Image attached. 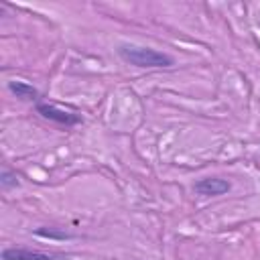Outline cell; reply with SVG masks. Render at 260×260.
I'll list each match as a JSON object with an SVG mask.
<instances>
[{"label": "cell", "mask_w": 260, "mask_h": 260, "mask_svg": "<svg viewBox=\"0 0 260 260\" xmlns=\"http://www.w3.org/2000/svg\"><path fill=\"white\" fill-rule=\"evenodd\" d=\"M118 55L130 63V65H136V67H148V69H154V67H171L175 63V59L162 51H156V49H150V47H138V45H128V43H122L118 47Z\"/></svg>", "instance_id": "6da1fadb"}, {"label": "cell", "mask_w": 260, "mask_h": 260, "mask_svg": "<svg viewBox=\"0 0 260 260\" xmlns=\"http://www.w3.org/2000/svg\"><path fill=\"white\" fill-rule=\"evenodd\" d=\"M37 112L51 120V122H57L61 126H75L81 122V116L79 114H73V112H67V110H61L57 106H51V104H37Z\"/></svg>", "instance_id": "7a4b0ae2"}, {"label": "cell", "mask_w": 260, "mask_h": 260, "mask_svg": "<svg viewBox=\"0 0 260 260\" xmlns=\"http://www.w3.org/2000/svg\"><path fill=\"white\" fill-rule=\"evenodd\" d=\"M232 189L230 181L225 179H219V177H205V179H199L195 181L193 185V191L203 195V197H215V195H223Z\"/></svg>", "instance_id": "3957f363"}, {"label": "cell", "mask_w": 260, "mask_h": 260, "mask_svg": "<svg viewBox=\"0 0 260 260\" xmlns=\"http://www.w3.org/2000/svg\"><path fill=\"white\" fill-rule=\"evenodd\" d=\"M2 260H57V256L30 248H4Z\"/></svg>", "instance_id": "277c9868"}, {"label": "cell", "mask_w": 260, "mask_h": 260, "mask_svg": "<svg viewBox=\"0 0 260 260\" xmlns=\"http://www.w3.org/2000/svg\"><path fill=\"white\" fill-rule=\"evenodd\" d=\"M8 91L12 95H16L18 100H22V102H35L39 98V89L32 87L30 83H26V81H16V79L8 81Z\"/></svg>", "instance_id": "5b68a950"}, {"label": "cell", "mask_w": 260, "mask_h": 260, "mask_svg": "<svg viewBox=\"0 0 260 260\" xmlns=\"http://www.w3.org/2000/svg\"><path fill=\"white\" fill-rule=\"evenodd\" d=\"M35 234L41 236V238H47V240H69V238H73V234L61 232V230H55V228H39V230H35Z\"/></svg>", "instance_id": "8992f818"}, {"label": "cell", "mask_w": 260, "mask_h": 260, "mask_svg": "<svg viewBox=\"0 0 260 260\" xmlns=\"http://www.w3.org/2000/svg\"><path fill=\"white\" fill-rule=\"evenodd\" d=\"M0 187H2V189H10V187H18V179H16V175H14L12 171H8V169H4V171L0 173Z\"/></svg>", "instance_id": "52a82bcc"}]
</instances>
